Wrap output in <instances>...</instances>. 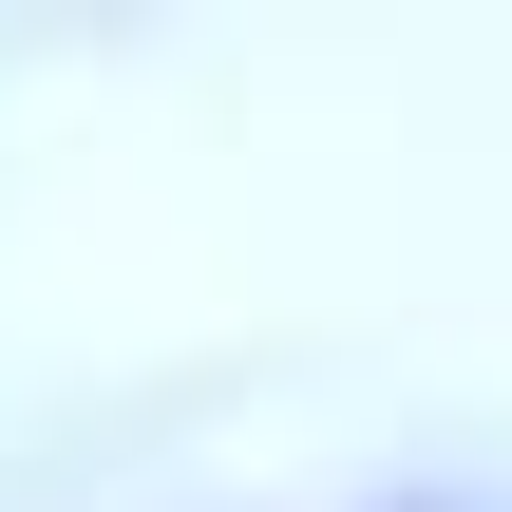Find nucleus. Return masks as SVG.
Listing matches in <instances>:
<instances>
[{"instance_id": "obj_1", "label": "nucleus", "mask_w": 512, "mask_h": 512, "mask_svg": "<svg viewBox=\"0 0 512 512\" xmlns=\"http://www.w3.org/2000/svg\"><path fill=\"white\" fill-rule=\"evenodd\" d=\"M342 512H512V475H399V494H342Z\"/></svg>"}]
</instances>
